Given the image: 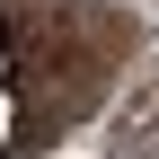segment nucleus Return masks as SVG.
<instances>
[{"instance_id": "obj_1", "label": "nucleus", "mask_w": 159, "mask_h": 159, "mask_svg": "<svg viewBox=\"0 0 159 159\" xmlns=\"http://www.w3.org/2000/svg\"><path fill=\"white\" fill-rule=\"evenodd\" d=\"M0 142H9V97H0Z\"/></svg>"}]
</instances>
